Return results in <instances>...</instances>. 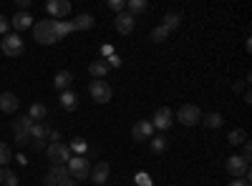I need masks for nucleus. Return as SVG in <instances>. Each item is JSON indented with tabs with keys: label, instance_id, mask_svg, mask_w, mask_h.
Wrapping results in <instances>:
<instances>
[{
	"label": "nucleus",
	"instance_id": "c85d7f7f",
	"mask_svg": "<svg viewBox=\"0 0 252 186\" xmlns=\"http://www.w3.org/2000/svg\"><path fill=\"white\" fill-rule=\"evenodd\" d=\"M10 161H13V149L8 143H0V166H8Z\"/></svg>",
	"mask_w": 252,
	"mask_h": 186
},
{
	"label": "nucleus",
	"instance_id": "dca6fc26",
	"mask_svg": "<svg viewBox=\"0 0 252 186\" xmlns=\"http://www.w3.org/2000/svg\"><path fill=\"white\" fill-rule=\"evenodd\" d=\"M71 86H73V73L71 71H58L56 78H53V88L63 93V91H71Z\"/></svg>",
	"mask_w": 252,
	"mask_h": 186
},
{
	"label": "nucleus",
	"instance_id": "39448f33",
	"mask_svg": "<svg viewBox=\"0 0 252 186\" xmlns=\"http://www.w3.org/2000/svg\"><path fill=\"white\" fill-rule=\"evenodd\" d=\"M177 118H179L182 126H197V123H202V111L194 103H184L177 111Z\"/></svg>",
	"mask_w": 252,
	"mask_h": 186
},
{
	"label": "nucleus",
	"instance_id": "2f4dec72",
	"mask_svg": "<svg viewBox=\"0 0 252 186\" xmlns=\"http://www.w3.org/2000/svg\"><path fill=\"white\" fill-rule=\"evenodd\" d=\"M8 30H10V18L0 15V35H8Z\"/></svg>",
	"mask_w": 252,
	"mask_h": 186
},
{
	"label": "nucleus",
	"instance_id": "393cba45",
	"mask_svg": "<svg viewBox=\"0 0 252 186\" xmlns=\"http://www.w3.org/2000/svg\"><path fill=\"white\" fill-rule=\"evenodd\" d=\"M28 116H31L33 121H43V118L48 116V108L43 106V103H33L31 111H28Z\"/></svg>",
	"mask_w": 252,
	"mask_h": 186
},
{
	"label": "nucleus",
	"instance_id": "412c9836",
	"mask_svg": "<svg viewBox=\"0 0 252 186\" xmlns=\"http://www.w3.org/2000/svg\"><path fill=\"white\" fill-rule=\"evenodd\" d=\"M111 68H109V63H106V60H94V63L89 66V73L94 76V78H103V76H106Z\"/></svg>",
	"mask_w": 252,
	"mask_h": 186
},
{
	"label": "nucleus",
	"instance_id": "a878e982",
	"mask_svg": "<svg viewBox=\"0 0 252 186\" xmlns=\"http://www.w3.org/2000/svg\"><path fill=\"white\" fill-rule=\"evenodd\" d=\"M179 23H182V15H179V13H166L161 26H164L166 30H174V28H179Z\"/></svg>",
	"mask_w": 252,
	"mask_h": 186
},
{
	"label": "nucleus",
	"instance_id": "2eb2a0df",
	"mask_svg": "<svg viewBox=\"0 0 252 186\" xmlns=\"http://www.w3.org/2000/svg\"><path fill=\"white\" fill-rule=\"evenodd\" d=\"M109 174H111V166H109V163L106 161H98L96 163V166L91 169V181H96L98 186H103V184H106V179H109Z\"/></svg>",
	"mask_w": 252,
	"mask_h": 186
},
{
	"label": "nucleus",
	"instance_id": "c9c22d12",
	"mask_svg": "<svg viewBox=\"0 0 252 186\" xmlns=\"http://www.w3.org/2000/svg\"><path fill=\"white\" fill-rule=\"evenodd\" d=\"M136 181H139V186H152V181H149L146 174H136Z\"/></svg>",
	"mask_w": 252,
	"mask_h": 186
},
{
	"label": "nucleus",
	"instance_id": "cd10ccee",
	"mask_svg": "<svg viewBox=\"0 0 252 186\" xmlns=\"http://www.w3.org/2000/svg\"><path fill=\"white\" fill-rule=\"evenodd\" d=\"M126 8H129V13L136 18V13H144L146 8H149V3H146V0H129V3H126Z\"/></svg>",
	"mask_w": 252,
	"mask_h": 186
},
{
	"label": "nucleus",
	"instance_id": "6ab92c4d",
	"mask_svg": "<svg viewBox=\"0 0 252 186\" xmlns=\"http://www.w3.org/2000/svg\"><path fill=\"white\" fill-rule=\"evenodd\" d=\"M76 106H78V96L73 91H63L61 93V108L63 111H76Z\"/></svg>",
	"mask_w": 252,
	"mask_h": 186
},
{
	"label": "nucleus",
	"instance_id": "7ed1b4c3",
	"mask_svg": "<svg viewBox=\"0 0 252 186\" xmlns=\"http://www.w3.org/2000/svg\"><path fill=\"white\" fill-rule=\"evenodd\" d=\"M66 169H68L73 181H83V179H89V174H91V161L86 156H71L68 163H66Z\"/></svg>",
	"mask_w": 252,
	"mask_h": 186
},
{
	"label": "nucleus",
	"instance_id": "4c0bfd02",
	"mask_svg": "<svg viewBox=\"0 0 252 186\" xmlns=\"http://www.w3.org/2000/svg\"><path fill=\"white\" fill-rule=\"evenodd\" d=\"M31 146H33L35 151H40V149H46V146H48V143H43V141H31Z\"/></svg>",
	"mask_w": 252,
	"mask_h": 186
},
{
	"label": "nucleus",
	"instance_id": "423d86ee",
	"mask_svg": "<svg viewBox=\"0 0 252 186\" xmlns=\"http://www.w3.org/2000/svg\"><path fill=\"white\" fill-rule=\"evenodd\" d=\"M224 166H227V171L232 174L235 179H250V161H245L240 154L229 156V159L224 161Z\"/></svg>",
	"mask_w": 252,
	"mask_h": 186
},
{
	"label": "nucleus",
	"instance_id": "a211bd4d",
	"mask_svg": "<svg viewBox=\"0 0 252 186\" xmlns=\"http://www.w3.org/2000/svg\"><path fill=\"white\" fill-rule=\"evenodd\" d=\"M18 106H20V101H18L15 93H8V91L0 93V111H3V113H15Z\"/></svg>",
	"mask_w": 252,
	"mask_h": 186
},
{
	"label": "nucleus",
	"instance_id": "473e14b6",
	"mask_svg": "<svg viewBox=\"0 0 252 186\" xmlns=\"http://www.w3.org/2000/svg\"><path fill=\"white\" fill-rule=\"evenodd\" d=\"M109 8H111V10H116V15H119V13H124L126 3H124V0H109Z\"/></svg>",
	"mask_w": 252,
	"mask_h": 186
},
{
	"label": "nucleus",
	"instance_id": "1a4fd4ad",
	"mask_svg": "<svg viewBox=\"0 0 252 186\" xmlns=\"http://www.w3.org/2000/svg\"><path fill=\"white\" fill-rule=\"evenodd\" d=\"M172 123H174V111L169 106H161L154 111V118H152V126L159 129V131H166V129H172Z\"/></svg>",
	"mask_w": 252,
	"mask_h": 186
},
{
	"label": "nucleus",
	"instance_id": "f03ea898",
	"mask_svg": "<svg viewBox=\"0 0 252 186\" xmlns=\"http://www.w3.org/2000/svg\"><path fill=\"white\" fill-rule=\"evenodd\" d=\"M33 118L31 116H18L13 123V133H15V146H28L31 143V129H33Z\"/></svg>",
	"mask_w": 252,
	"mask_h": 186
},
{
	"label": "nucleus",
	"instance_id": "a19ab883",
	"mask_svg": "<svg viewBox=\"0 0 252 186\" xmlns=\"http://www.w3.org/2000/svg\"><path fill=\"white\" fill-rule=\"evenodd\" d=\"M58 186H76V181H73V179H66V181H61Z\"/></svg>",
	"mask_w": 252,
	"mask_h": 186
},
{
	"label": "nucleus",
	"instance_id": "7c9ffc66",
	"mask_svg": "<svg viewBox=\"0 0 252 186\" xmlns=\"http://www.w3.org/2000/svg\"><path fill=\"white\" fill-rule=\"evenodd\" d=\"M68 149H71V151H76L78 156H83V154H86V149H89V146H86V141H83V138H73V143H71Z\"/></svg>",
	"mask_w": 252,
	"mask_h": 186
},
{
	"label": "nucleus",
	"instance_id": "5701e85b",
	"mask_svg": "<svg viewBox=\"0 0 252 186\" xmlns=\"http://www.w3.org/2000/svg\"><path fill=\"white\" fill-rule=\"evenodd\" d=\"M0 184L3 186H18V176L8 166H0Z\"/></svg>",
	"mask_w": 252,
	"mask_h": 186
},
{
	"label": "nucleus",
	"instance_id": "4468645a",
	"mask_svg": "<svg viewBox=\"0 0 252 186\" xmlns=\"http://www.w3.org/2000/svg\"><path fill=\"white\" fill-rule=\"evenodd\" d=\"M51 126L46 121H35L33 123V129H31V141H43V143H48V136H51Z\"/></svg>",
	"mask_w": 252,
	"mask_h": 186
},
{
	"label": "nucleus",
	"instance_id": "b1692460",
	"mask_svg": "<svg viewBox=\"0 0 252 186\" xmlns=\"http://www.w3.org/2000/svg\"><path fill=\"white\" fill-rule=\"evenodd\" d=\"M149 146H152L154 154H161V151H166V146H169V138H166V136H152Z\"/></svg>",
	"mask_w": 252,
	"mask_h": 186
},
{
	"label": "nucleus",
	"instance_id": "f257e3e1",
	"mask_svg": "<svg viewBox=\"0 0 252 186\" xmlns=\"http://www.w3.org/2000/svg\"><path fill=\"white\" fill-rule=\"evenodd\" d=\"M33 38H35V43L40 46H53L58 38V20L48 18V20H38V23L33 26Z\"/></svg>",
	"mask_w": 252,
	"mask_h": 186
},
{
	"label": "nucleus",
	"instance_id": "0eeeda50",
	"mask_svg": "<svg viewBox=\"0 0 252 186\" xmlns=\"http://www.w3.org/2000/svg\"><path fill=\"white\" fill-rule=\"evenodd\" d=\"M0 48H3V53L5 55H10V58H18L20 53H23V38H20L18 33H8V35H3V40H0Z\"/></svg>",
	"mask_w": 252,
	"mask_h": 186
},
{
	"label": "nucleus",
	"instance_id": "bb28decb",
	"mask_svg": "<svg viewBox=\"0 0 252 186\" xmlns=\"http://www.w3.org/2000/svg\"><path fill=\"white\" fill-rule=\"evenodd\" d=\"M227 141L232 143V146H242V143L247 141V133L242 129H232V131H229V136H227Z\"/></svg>",
	"mask_w": 252,
	"mask_h": 186
},
{
	"label": "nucleus",
	"instance_id": "4be33fe9",
	"mask_svg": "<svg viewBox=\"0 0 252 186\" xmlns=\"http://www.w3.org/2000/svg\"><path fill=\"white\" fill-rule=\"evenodd\" d=\"M202 123H204L207 129H220L222 123H224V121H222V116H220L217 111H212V113H207V116H202Z\"/></svg>",
	"mask_w": 252,
	"mask_h": 186
},
{
	"label": "nucleus",
	"instance_id": "9b49d317",
	"mask_svg": "<svg viewBox=\"0 0 252 186\" xmlns=\"http://www.w3.org/2000/svg\"><path fill=\"white\" fill-rule=\"evenodd\" d=\"M66 179H71V174H68L66 166H51L48 174L43 176V184L46 186H58L61 181H66Z\"/></svg>",
	"mask_w": 252,
	"mask_h": 186
},
{
	"label": "nucleus",
	"instance_id": "e433bc0d",
	"mask_svg": "<svg viewBox=\"0 0 252 186\" xmlns=\"http://www.w3.org/2000/svg\"><path fill=\"white\" fill-rule=\"evenodd\" d=\"M229 186H252L250 179H235V181H229Z\"/></svg>",
	"mask_w": 252,
	"mask_h": 186
},
{
	"label": "nucleus",
	"instance_id": "c756f323",
	"mask_svg": "<svg viewBox=\"0 0 252 186\" xmlns=\"http://www.w3.org/2000/svg\"><path fill=\"white\" fill-rule=\"evenodd\" d=\"M169 33H172V30H166L164 26H157V28L152 30V40H154V43H164V40L169 38Z\"/></svg>",
	"mask_w": 252,
	"mask_h": 186
},
{
	"label": "nucleus",
	"instance_id": "f8f14e48",
	"mask_svg": "<svg viewBox=\"0 0 252 186\" xmlns=\"http://www.w3.org/2000/svg\"><path fill=\"white\" fill-rule=\"evenodd\" d=\"M46 10H48V15L53 20H58V18H66L71 13V3H68V0H48Z\"/></svg>",
	"mask_w": 252,
	"mask_h": 186
},
{
	"label": "nucleus",
	"instance_id": "f3484780",
	"mask_svg": "<svg viewBox=\"0 0 252 186\" xmlns=\"http://www.w3.org/2000/svg\"><path fill=\"white\" fill-rule=\"evenodd\" d=\"M10 28H15V33L33 28V15H31V13H15V15L10 18Z\"/></svg>",
	"mask_w": 252,
	"mask_h": 186
},
{
	"label": "nucleus",
	"instance_id": "6e6552de",
	"mask_svg": "<svg viewBox=\"0 0 252 186\" xmlns=\"http://www.w3.org/2000/svg\"><path fill=\"white\" fill-rule=\"evenodd\" d=\"M46 151H48V159L53 161V166H66L71 159V149L66 143H48Z\"/></svg>",
	"mask_w": 252,
	"mask_h": 186
},
{
	"label": "nucleus",
	"instance_id": "9d476101",
	"mask_svg": "<svg viewBox=\"0 0 252 186\" xmlns=\"http://www.w3.org/2000/svg\"><path fill=\"white\" fill-rule=\"evenodd\" d=\"M131 136L136 143H146V141H152L154 136V126H152V121H136L134 123V129H131Z\"/></svg>",
	"mask_w": 252,
	"mask_h": 186
},
{
	"label": "nucleus",
	"instance_id": "aec40b11",
	"mask_svg": "<svg viewBox=\"0 0 252 186\" xmlns=\"http://www.w3.org/2000/svg\"><path fill=\"white\" fill-rule=\"evenodd\" d=\"M71 23H73L76 30H89V28H94V15L81 13V15H76V20H71Z\"/></svg>",
	"mask_w": 252,
	"mask_h": 186
},
{
	"label": "nucleus",
	"instance_id": "ea45409f",
	"mask_svg": "<svg viewBox=\"0 0 252 186\" xmlns=\"http://www.w3.org/2000/svg\"><path fill=\"white\" fill-rule=\"evenodd\" d=\"M101 53L109 58V55H114V48H111V46H103V48H101Z\"/></svg>",
	"mask_w": 252,
	"mask_h": 186
},
{
	"label": "nucleus",
	"instance_id": "ddd939ff",
	"mask_svg": "<svg viewBox=\"0 0 252 186\" xmlns=\"http://www.w3.org/2000/svg\"><path fill=\"white\" fill-rule=\"evenodd\" d=\"M114 26H116V33L129 35V33L134 30V26H136V18H134L131 13H119L116 20H114Z\"/></svg>",
	"mask_w": 252,
	"mask_h": 186
},
{
	"label": "nucleus",
	"instance_id": "f704fd0d",
	"mask_svg": "<svg viewBox=\"0 0 252 186\" xmlns=\"http://www.w3.org/2000/svg\"><path fill=\"white\" fill-rule=\"evenodd\" d=\"M106 63H109V68H119V66H121V58L114 53V55H109V58H106Z\"/></svg>",
	"mask_w": 252,
	"mask_h": 186
},
{
	"label": "nucleus",
	"instance_id": "20e7f679",
	"mask_svg": "<svg viewBox=\"0 0 252 186\" xmlns=\"http://www.w3.org/2000/svg\"><path fill=\"white\" fill-rule=\"evenodd\" d=\"M89 93H91V98H94L96 103H109L111 96H114V88H111V83H106L103 78H94L91 86H89Z\"/></svg>",
	"mask_w": 252,
	"mask_h": 186
},
{
	"label": "nucleus",
	"instance_id": "72a5a7b5",
	"mask_svg": "<svg viewBox=\"0 0 252 186\" xmlns=\"http://www.w3.org/2000/svg\"><path fill=\"white\" fill-rule=\"evenodd\" d=\"M242 159H245V161H250V159H252V143H250V141H245V143H242Z\"/></svg>",
	"mask_w": 252,
	"mask_h": 186
},
{
	"label": "nucleus",
	"instance_id": "58836bf2",
	"mask_svg": "<svg viewBox=\"0 0 252 186\" xmlns=\"http://www.w3.org/2000/svg\"><path fill=\"white\" fill-rule=\"evenodd\" d=\"M48 141H51V143H58V141H61V133H58V131H51Z\"/></svg>",
	"mask_w": 252,
	"mask_h": 186
}]
</instances>
